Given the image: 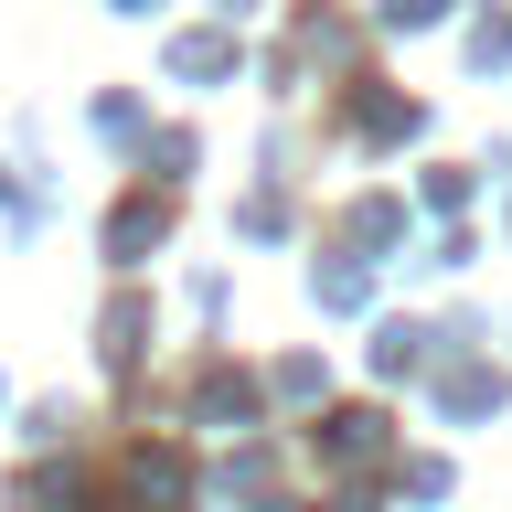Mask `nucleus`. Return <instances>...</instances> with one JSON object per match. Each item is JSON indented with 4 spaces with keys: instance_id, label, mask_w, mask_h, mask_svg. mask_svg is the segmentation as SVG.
Wrapping results in <instances>:
<instances>
[{
    "instance_id": "1",
    "label": "nucleus",
    "mask_w": 512,
    "mask_h": 512,
    "mask_svg": "<svg viewBox=\"0 0 512 512\" xmlns=\"http://www.w3.org/2000/svg\"><path fill=\"white\" fill-rule=\"evenodd\" d=\"M171 64H182V75H224V64H235V54H224L214 32H192V43H171Z\"/></svg>"
},
{
    "instance_id": "2",
    "label": "nucleus",
    "mask_w": 512,
    "mask_h": 512,
    "mask_svg": "<svg viewBox=\"0 0 512 512\" xmlns=\"http://www.w3.org/2000/svg\"><path fill=\"white\" fill-rule=\"evenodd\" d=\"M139 246H160V203H128L118 214V256H139Z\"/></svg>"
}]
</instances>
